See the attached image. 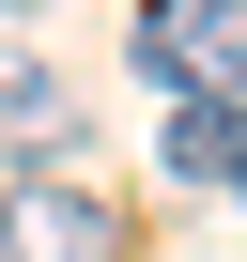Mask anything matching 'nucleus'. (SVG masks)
Wrapping results in <instances>:
<instances>
[{"mask_svg":"<svg viewBox=\"0 0 247 262\" xmlns=\"http://www.w3.org/2000/svg\"><path fill=\"white\" fill-rule=\"evenodd\" d=\"M0 262H123V201L77 170H0Z\"/></svg>","mask_w":247,"mask_h":262,"instance_id":"f257e3e1","label":"nucleus"},{"mask_svg":"<svg viewBox=\"0 0 247 262\" xmlns=\"http://www.w3.org/2000/svg\"><path fill=\"white\" fill-rule=\"evenodd\" d=\"M155 170H170V185H247V93H170Z\"/></svg>","mask_w":247,"mask_h":262,"instance_id":"7ed1b4c3","label":"nucleus"},{"mask_svg":"<svg viewBox=\"0 0 247 262\" xmlns=\"http://www.w3.org/2000/svg\"><path fill=\"white\" fill-rule=\"evenodd\" d=\"M232 201H247V185H232Z\"/></svg>","mask_w":247,"mask_h":262,"instance_id":"39448f33","label":"nucleus"},{"mask_svg":"<svg viewBox=\"0 0 247 262\" xmlns=\"http://www.w3.org/2000/svg\"><path fill=\"white\" fill-rule=\"evenodd\" d=\"M62 139H77V93L47 62H0V155L16 170H62Z\"/></svg>","mask_w":247,"mask_h":262,"instance_id":"20e7f679","label":"nucleus"},{"mask_svg":"<svg viewBox=\"0 0 247 262\" xmlns=\"http://www.w3.org/2000/svg\"><path fill=\"white\" fill-rule=\"evenodd\" d=\"M123 62L155 93H247V0H139Z\"/></svg>","mask_w":247,"mask_h":262,"instance_id":"f03ea898","label":"nucleus"}]
</instances>
